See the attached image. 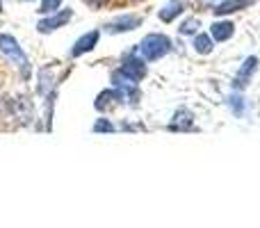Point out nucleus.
<instances>
[{"instance_id":"obj_5","label":"nucleus","mask_w":260,"mask_h":228,"mask_svg":"<svg viewBox=\"0 0 260 228\" xmlns=\"http://www.w3.org/2000/svg\"><path fill=\"white\" fill-rule=\"evenodd\" d=\"M142 25V16H135V14H123V16H117L114 21H110L105 25V32L110 35H121V32H133L135 27Z\"/></svg>"},{"instance_id":"obj_4","label":"nucleus","mask_w":260,"mask_h":228,"mask_svg":"<svg viewBox=\"0 0 260 228\" xmlns=\"http://www.w3.org/2000/svg\"><path fill=\"white\" fill-rule=\"evenodd\" d=\"M73 18V9H62V12H55L53 16H48V18H41L39 23H37V30L41 32V35H50V32H55L57 27H62V25H67L69 21Z\"/></svg>"},{"instance_id":"obj_8","label":"nucleus","mask_w":260,"mask_h":228,"mask_svg":"<svg viewBox=\"0 0 260 228\" xmlns=\"http://www.w3.org/2000/svg\"><path fill=\"white\" fill-rule=\"evenodd\" d=\"M123 101H126L123 91H119L117 87H114V89H105V91H101L99 99H96V103H94V108L99 110V112H105V110H110V108H114V105L123 103Z\"/></svg>"},{"instance_id":"obj_6","label":"nucleus","mask_w":260,"mask_h":228,"mask_svg":"<svg viewBox=\"0 0 260 228\" xmlns=\"http://www.w3.org/2000/svg\"><path fill=\"white\" fill-rule=\"evenodd\" d=\"M258 57H247L244 59V64L240 67V71H238V76L233 78V87L235 89H244V87L251 82V78H253V73L258 71Z\"/></svg>"},{"instance_id":"obj_3","label":"nucleus","mask_w":260,"mask_h":228,"mask_svg":"<svg viewBox=\"0 0 260 228\" xmlns=\"http://www.w3.org/2000/svg\"><path fill=\"white\" fill-rule=\"evenodd\" d=\"M119 71H121L128 80L139 82V80H144V78H146V59H144L142 55H137V48H135L128 57H123Z\"/></svg>"},{"instance_id":"obj_16","label":"nucleus","mask_w":260,"mask_h":228,"mask_svg":"<svg viewBox=\"0 0 260 228\" xmlns=\"http://www.w3.org/2000/svg\"><path fill=\"white\" fill-rule=\"evenodd\" d=\"M91 130H94V133H108L110 135V133H114L117 128H114V123L110 119H96V123H94V128Z\"/></svg>"},{"instance_id":"obj_20","label":"nucleus","mask_w":260,"mask_h":228,"mask_svg":"<svg viewBox=\"0 0 260 228\" xmlns=\"http://www.w3.org/2000/svg\"><path fill=\"white\" fill-rule=\"evenodd\" d=\"M0 12H3V0H0Z\"/></svg>"},{"instance_id":"obj_1","label":"nucleus","mask_w":260,"mask_h":228,"mask_svg":"<svg viewBox=\"0 0 260 228\" xmlns=\"http://www.w3.org/2000/svg\"><path fill=\"white\" fill-rule=\"evenodd\" d=\"M0 53L7 55V59H12L16 64L23 80H30V76H32L30 59H27V55L23 53V48L18 46V41L12 35H0Z\"/></svg>"},{"instance_id":"obj_17","label":"nucleus","mask_w":260,"mask_h":228,"mask_svg":"<svg viewBox=\"0 0 260 228\" xmlns=\"http://www.w3.org/2000/svg\"><path fill=\"white\" fill-rule=\"evenodd\" d=\"M59 7H62V0H41L39 12L41 14H55Z\"/></svg>"},{"instance_id":"obj_2","label":"nucleus","mask_w":260,"mask_h":228,"mask_svg":"<svg viewBox=\"0 0 260 228\" xmlns=\"http://www.w3.org/2000/svg\"><path fill=\"white\" fill-rule=\"evenodd\" d=\"M137 53L142 55L146 62H157L165 55L171 53V41L165 35H146L137 46Z\"/></svg>"},{"instance_id":"obj_7","label":"nucleus","mask_w":260,"mask_h":228,"mask_svg":"<svg viewBox=\"0 0 260 228\" xmlns=\"http://www.w3.org/2000/svg\"><path fill=\"white\" fill-rule=\"evenodd\" d=\"M99 39H101V32H99V30H91V32H87V35H82L80 39L73 44L71 57H80V55H85V53H89V50H94L96 46H99Z\"/></svg>"},{"instance_id":"obj_18","label":"nucleus","mask_w":260,"mask_h":228,"mask_svg":"<svg viewBox=\"0 0 260 228\" xmlns=\"http://www.w3.org/2000/svg\"><path fill=\"white\" fill-rule=\"evenodd\" d=\"M39 94H48V89H50V69H46V71H41L39 73Z\"/></svg>"},{"instance_id":"obj_13","label":"nucleus","mask_w":260,"mask_h":228,"mask_svg":"<svg viewBox=\"0 0 260 228\" xmlns=\"http://www.w3.org/2000/svg\"><path fill=\"white\" fill-rule=\"evenodd\" d=\"M194 50H197L199 55H210L212 48H215V44H212V37L208 35H194Z\"/></svg>"},{"instance_id":"obj_19","label":"nucleus","mask_w":260,"mask_h":228,"mask_svg":"<svg viewBox=\"0 0 260 228\" xmlns=\"http://www.w3.org/2000/svg\"><path fill=\"white\" fill-rule=\"evenodd\" d=\"M89 7H94V9H99V7H103V5H108L110 0H85Z\"/></svg>"},{"instance_id":"obj_14","label":"nucleus","mask_w":260,"mask_h":228,"mask_svg":"<svg viewBox=\"0 0 260 228\" xmlns=\"http://www.w3.org/2000/svg\"><path fill=\"white\" fill-rule=\"evenodd\" d=\"M244 105H247V103H244V99L240 94H231L229 96V108L233 110L235 116H242L244 114Z\"/></svg>"},{"instance_id":"obj_12","label":"nucleus","mask_w":260,"mask_h":228,"mask_svg":"<svg viewBox=\"0 0 260 228\" xmlns=\"http://www.w3.org/2000/svg\"><path fill=\"white\" fill-rule=\"evenodd\" d=\"M251 3L253 0H221L212 12H215V16H226V14H233V12H240V9L249 7Z\"/></svg>"},{"instance_id":"obj_11","label":"nucleus","mask_w":260,"mask_h":228,"mask_svg":"<svg viewBox=\"0 0 260 228\" xmlns=\"http://www.w3.org/2000/svg\"><path fill=\"white\" fill-rule=\"evenodd\" d=\"M183 12H185V0H169V3L160 9V14H157V16H160V21L171 23L174 18H178Z\"/></svg>"},{"instance_id":"obj_10","label":"nucleus","mask_w":260,"mask_h":228,"mask_svg":"<svg viewBox=\"0 0 260 228\" xmlns=\"http://www.w3.org/2000/svg\"><path fill=\"white\" fill-rule=\"evenodd\" d=\"M233 35H235L233 21H215L210 25V37L215 41H229Z\"/></svg>"},{"instance_id":"obj_15","label":"nucleus","mask_w":260,"mask_h":228,"mask_svg":"<svg viewBox=\"0 0 260 228\" xmlns=\"http://www.w3.org/2000/svg\"><path fill=\"white\" fill-rule=\"evenodd\" d=\"M199 27H201L199 18H187V21H183V25H180V35H197Z\"/></svg>"},{"instance_id":"obj_9","label":"nucleus","mask_w":260,"mask_h":228,"mask_svg":"<svg viewBox=\"0 0 260 228\" xmlns=\"http://www.w3.org/2000/svg\"><path fill=\"white\" fill-rule=\"evenodd\" d=\"M194 114L189 112V110L180 108L178 112L174 114V119H171L169 123V130H178V133H185V130H192L194 128Z\"/></svg>"}]
</instances>
